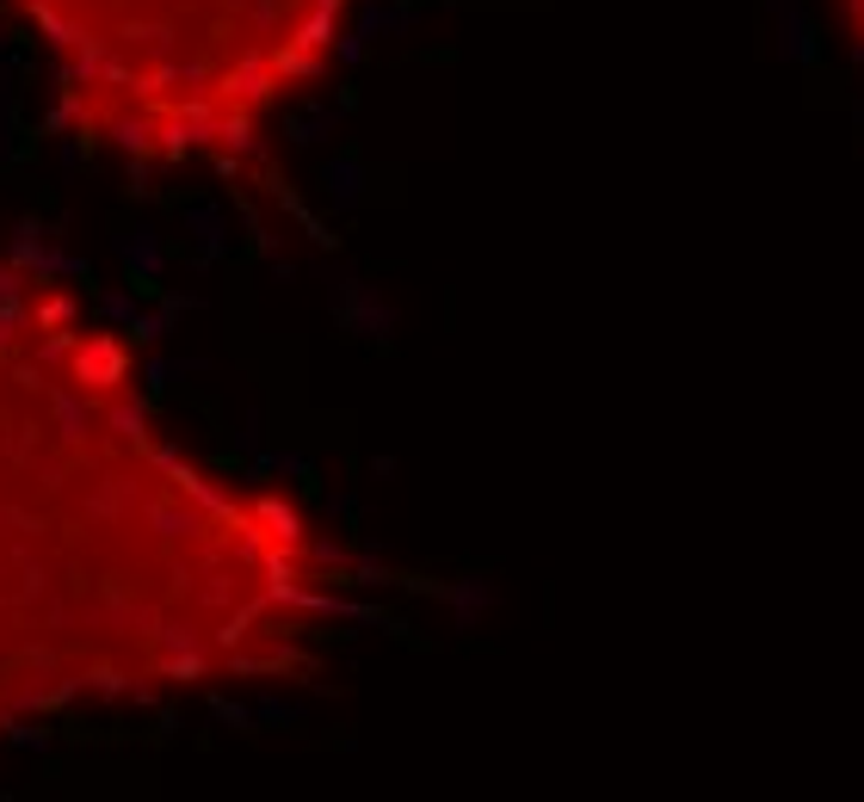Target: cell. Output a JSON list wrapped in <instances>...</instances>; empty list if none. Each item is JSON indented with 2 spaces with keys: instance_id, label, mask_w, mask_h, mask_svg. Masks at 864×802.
I'll list each match as a JSON object with an SVG mask.
<instances>
[{
  "instance_id": "3957f363",
  "label": "cell",
  "mask_w": 864,
  "mask_h": 802,
  "mask_svg": "<svg viewBox=\"0 0 864 802\" xmlns=\"http://www.w3.org/2000/svg\"><path fill=\"white\" fill-rule=\"evenodd\" d=\"M840 13H846V25L864 38V0H840Z\"/></svg>"
},
{
  "instance_id": "6da1fadb",
  "label": "cell",
  "mask_w": 864,
  "mask_h": 802,
  "mask_svg": "<svg viewBox=\"0 0 864 802\" xmlns=\"http://www.w3.org/2000/svg\"><path fill=\"white\" fill-rule=\"evenodd\" d=\"M346 599V549L204 463L81 290L0 266V741L285 679Z\"/></svg>"
},
{
  "instance_id": "7a4b0ae2",
  "label": "cell",
  "mask_w": 864,
  "mask_h": 802,
  "mask_svg": "<svg viewBox=\"0 0 864 802\" xmlns=\"http://www.w3.org/2000/svg\"><path fill=\"white\" fill-rule=\"evenodd\" d=\"M364 0H7L62 124L143 173L229 167L333 69Z\"/></svg>"
}]
</instances>
